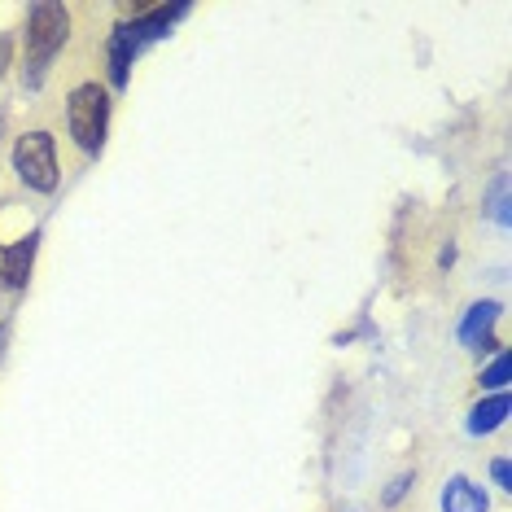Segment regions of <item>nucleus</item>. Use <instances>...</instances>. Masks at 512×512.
I'll return each instance as SVG.
<instances>
[{
    "label": "nucleus",
    "instance_id": "obj_1",
    "mask_svg": "<svg viewBox=\"0 0 512 512\" xmlns=\"http://www.w3.org/2000/svg\"><path fill=\"white\" fill-rule=\"evenodd\" d=\"M66 36H71V14H66V5H57V0H40V5H31V18H27V66H22L27 88L44 84L49 62L62 53Z\"/></svg>",
    "mask_w": 512,
    "mask_h": 512
},
{
    "label": "nucleus",
    "instance_id": "obj_2",
    "mask_svg": "<svg viewBox=\"0 0 512 512\" xmlns=\"http://www.w3.org/2000/svg\"><path fill=\"white\" fill-rule=\"evenodd\" d=\"M66 123L71 136L84 154H101L106 149V132H110V97L97 84H79L66 101Z\"/></svg>",
    "mask_w": 512,
    "mask_h": 512
},
{
    "label": "nucleus",
    "instance_id": "obj_3",
    "mask_svg": "<svg viewBox=\"0 0 512 512\" xmlns=\"http://www.w3.org/2000/svg\"><path fill=\"white\" fill-rule=\"evenodd\" d=\"M14 171L27 189L53 193L57 189V149L49 132H27L14 145Z\"/></svg>",
    "mask_w": 512,
    "mask_h": 512
},
{
    "label": "nucleus",
    "instance_id": "obj_4",
    "mask_svg": "<svg viewBox=\"0 0 512 512\" xmlns=\"http://www.w3.org/2000/svg\"><path fill=\"white\" fill-rule=\"evenodd\" d=\"M189 14V5H162V9H145L141 18H132V22H123V27H114V40H123L127 44V53H141L145 44H154L162 36H171V22Z\"/></svg>",
    "mask_w": 512,
    "mask_h": 512
},
{
    "label": "nucleus",
    "instance_id": "obj_5",
    "mask_svg": "<svg viewBox=\"0 0 512 512\" xmlns=\"http://www.w3.org/2000/svg\"><path fill=\"white\" fill-rule=\"evenodd\" d=\"M36 246H40V237L31 232V237L14 241V246L0 254V281H5V289H22V285H27L31 263H36Z\"/></svg>",
    "mask_w": 512,
    "mask_h": 512
},
{
    "label": "nucleus",
    "instance_id": "obj_6",
    "mask_svg": "<svg viewBox=\"0 0 512 512\" xmlns=\"http://www.w3.org/2000/svg\"><path fill=\"white\" fill-rule=\"evenodd\" d=\"M495 316H499V302H477V307L464 316V324H460V342L464 346H482V351H491V324H495Z\"/></svg>",
    "mask_w": 512,
    "mask_h": 512
},
{
    "label": "nucleus",
    "instance_id": "obj_7",
    "mask_svg": "<svg viewBox=\"0 0 512 512\" xmlns=\"http://www.w3.org/2000/svg\"><path fill=\"white\" fill-rule=\"evenodd\" d=\"M442 512H486L482 486H473L469 477H451L442 491Z\"/></svg>",
    "mask_w": 512,
    "mask_h": 512
},
{
    "label": "nucleus",
    "instance_id": "obj_8",
    "mask_svg": "<svg viewBox=\"0 0 512 512\" xmlns=\"http://www.w3.org/2000/svg\"><path fill=\"white\" fill-rule=\"evenodd\" d=\"M504 416H508V394H491L486 403H477V407H473L469 429H473V434H491V429L504 425Z\"/></svg>",
    "mask_w": 512,
    "mask_h": 512
},
{
    "label": "nucleus",
    "instance_id": "obj_9",
    "mask_svg": "<svg viewBox=\"0 0 512 512\" xmlns=\"http://www.w3.org/2000/svg\"><path fill=\"white\" fill-rule=\"evenodd\" d=\"M482 386L495 390V394H504V386H508V355H495V364L482 372Z\"/></svg>",
    "mask_w": 512,
    "mask_h": 512
},
{
    "label": "nucleus",
    "instance_id": "obj_10",
    "mask_svg": "<svg viewBox=\"0 0 512 512\" xmlns=\"http://www.w3.org/2000/svg\"><path fill=\"white\" fill-rule=\"evenodd\" d=\"M491 219L495 224H508V176H499L491 189Z\"/></svg>",
    "mask_w": 512,
    "mask_h": 512
},
{
    "label": "nucleus",
    "instance_id": "obj_11",
    "mask_svg": "<svg viewBox=\"0 0 512 512\" xmlns=\"http://www.w3.org/2000/svg\"><path fill=\"white\" fill-rule=\"evenodd\" d=\"M407 486H412V477H394V486H390V491H386V504H399V499H403V491H407Z\"/></svg>",
    "mask_w": 512,
    "mask_h": 512
},
{
    "label": "nucleus",
    "instance_id": "obj_12",
    "mask_svg": "<svg viewBox=\"0 0 512 512\" xmlns=\"http://www.w3.org/2000/svg\"><path fill=\"white\" fill-rule=\"evenodd\" d=\"M491 477H495V482L508 491V486H512V469H508V460H495V464H491Z\"/></svg>",
    "mask_w": 512,
    "mask_h": 512
},
{
    "label": "nucleus",
    "instance_id": "obj_13",
    "mask_svg": "<svg viewBox=\"0 0 512 512\" xmlns=\"http://www.w3.org/2000/svg\"><path fill=\"white\" fill-rule=\"evenodd\" d=\"M5 62H9V40H0V75H5Z\"/></svg>",
    "mask_w": 512,
    "mask_h": 512
},
{
    "label": "nucleus",
    "instance_id": "obj_14",
    "mask_svg": "<svg viewBox=\"0 0 512 512\" xmlns=\"http://www.w3.org/2000/svg\"><path fill=\"white\" fill-rule=\"evenodd\" d=\"M0 342H5V324H0Z\"/></svg>",
    "mask_w": 512,
    "mask_h": 512
}]
</instances>
